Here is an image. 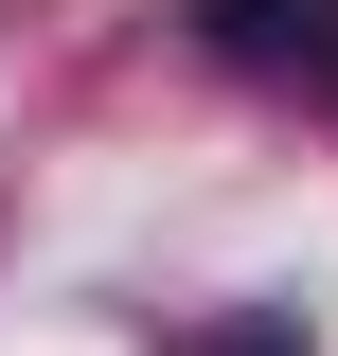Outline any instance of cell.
<instances>
[{"mask_svg": "<svg viewBox=\"0 0 338 356\" xmlns=\"http://www.w3.org/2000/svg\"><path fill=\"white\" fill-rule=\"evenodd\" d=\"M196 36L267 72V54H303V36H321V0H196Z\"/></svg>", "mask_w": 338, "mask_h": 356, "instance_id": "obj_1", "label": "cell"}, {"mask_svg": "<svg viewBox=\"0 0 338 356\" xmlns=\"http://www.w3.org/2000/svg\"><path fill=\"white\" fill-rule=\"evenodd\" d=\"M196 356H303V321H232V339H196Z\"/></svg>", "mask_w": 338, "mask_h": 356, "instance_id": "obj_2", "label": "cell"}, {"mask_svg": "<svg viewBox=\"0 0 338 356\" xmlns=\"http://www.w3.org/2000/svg\"><path fill=\"white\" fill-rule=\"evenodd\" d=\"M321 54H338V36H321Z\"/></svg>", "mask_w": 338, "mask_h": 356, "instance_id": "obj_3", "label": "cell"}]
</instances>
